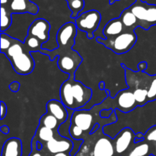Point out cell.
Segmentation results:
<instances>
[{
	"label": "cell",
	"instance_id": "obj_1",
	"mask_svg": "<svg viewBox=\"0 0 156 156\" xmlns=\"http://www.w3.org/2000/svg\"><path fill=\"white\" fill-rule=\"evenodd\" d=\"M78 28L74 21H69L62 24L56 35L57 47L50 50L43 49L41 53L49 56L50 61L58 57L57 66L59 70L69 76L76 74L83 61V58L73 47L76 44Z\"/></svg>",
	"mask_w": 156,
	"mask_h": 156
},
{
	"label": "cell",
	"instance_id": "obj_2",
	"mask_svg": "<svg viewBox=\"0 0 156 156\" xmlns=\"http://www.w3.org/2000/svg\"><path fill=\"white\" fill-rule=\"evenodd\" d=\"M92 96V89L82 81L76 80L75 75L69 76L59 88V99L70 110H82L91 101Z\"/></svg>",
	"mask_w": 156,
	"mask_h": 156
},
{
	"label": "cell",
	"instance_id": "obj_3",
	"mask_svg": "<svg viewBox=\"0 0 156 156\" xmlns=\"http://www.w3.org/2000/svg\"><path fill=\"white\" fill-rule=\"evenodd\" d=\"M101 110L94 105L89 110H75L71 117V124L79 127L83 132V139L91 135L93 128L98 123L100 127L115 123L118 120L115 111L109 118H102L100 116Z\"/></svg>",
	"mask_w": 156,
	"mask_h": 156
},
{
	"label": "cell",
	"instance_id": "obj_4",
	"mask_svg": "<svg viewBox=\"0 0 156 156\" xmlns=\"http://www.w3.org/2000/svg\"><path fill=\"white\" fill-rule=\"evenodd\" d=\"M15 72L20 75H28L33 72L35 61L31 52L24 42L13 38L12 44L4 53Z\"/></svg>",
	"mask_w": 156,
	"mask_h": 156
},
{
	"label": "cell",
	"instance_id": "obj_5",
	"mask_svg": "<svg viewBox=\"0 0 156 156\" xmlns=\"http://www.w3.org/2000/svg\"><path fill=\"white\" fill-rule=\"evenodd\" d=\"M126 85L130 90H141L148 94L149 102L156 100V74H150L145 71H134L124 64Z\"/></svg>",
	"mask_w": 156,
	"mask_h": 156
},
{
	"label": "cell",
	"instance_id": "obj_6",
	"mask_svg": "<svg viewBox=\"0 0 156 156\" xmlns=\"http://www.w3.org/2000/svg\"><path fill=\"white\" fill-rule=\"evenodd\" d=\"M106 90L108 96L100 104L96 105L97 108L101 111L112 109L114 111L118 110L123 113H128L139 106L133 92L129 87L119 91L114 97H111L109 90Z\"/></svg>",
	"mask_w": 156,
	"mask_h": 156
},
{
	"label": "cell",
	"instance_id": "obj_7",
	"mask_svg": "<svg viewBox=\"0 0 156 156\" xmlns=\"http://www.w3.org/2000/svg\"><path fill=\"white\" fill-rule=\"evenodd\" d=\"M96 40L117 55H122L132 50L136 44L138 37L135 30L127 29L117 36L108 38L106 39L98 38Z\"/></svg>",
	"mask_w": 156,
	"mask_h": 156
},
{
	"label": "cell",
	"instance_id": "obj_8",
	"mask_svg": "<svg viewBox=\"0 0 156 156\" xmlns=\"http://www.w3.org/2000/svg\"><path fill=\"white\" fill-rule=\"evenodd\" d=\"M128 8L138 19L139 27L148 31L156 25V4L135 0Z\"/></svg>",
	"mask_w": 156,
	"mask_h": 156
},
{
	"label": "cell",
	"instance_id": "obj_9",
	"mask_svg": "<svg viewBox=\"0 0 156 156\" xmlns=\"http://www.w3.org/2000/svg\"><path fill=\"white\" fill-rule=\"evenodd\" d=\"M102 15L96 9H91L80 13L75 18V24L78 30L87 34L89 39L94 38V33L99 28Z\"/></svg>",
	"mask_w": 156,
	"mask_h": 156
},
{
	"label": "cell",
	"instance_id": "obj_10",
	"mask_svg": "<svg viewBox=\"0 0 156 156\" xmlns=\"http://www.w3.org/2000/svg\"><path fill=\"white\" fill-rule=\"evenodd\" d=\"M136 133L129 127H126L119 132L113 139L116 156H125L133 146L135 143Z\"/></svg>",
	"mask_w": 156,
	"mask_h": 156
},
{
	"label": "cell",
	"instance_id": "obj_11",
	"mask_svg": "<svg viewBox=\"0 0 156 156\" xmlns=\"http://www.w3.org/2000/svg\"><path fill=\"white\" fill-rule=\"evenodd\" d=\"M74 147V142L71 139L59 135H56L52 140L43 145V150L50 154L60 152H71Z\"/></svg>",
	"mask_w": 156,
	"mask_h": 156
},
{
	"label": "cell",
	"instance_id": "obj_12",
	"mask_svg": "<svg viewBox=\"0 0 156 156\" xmlns=\"http://www.w3.org/2000/svg\"><path fill=\"white\" fill-rule=\"evenodd\" d=\"M50 24L49 21L45 18H38L34 20L30 24L27 35L35 37L44 44L50 40Z\"/></svg>",
	"mask_w": 156,
	"mask_h": 156
},
{
	"label": "cell",
	"instance_id": "obj_13",
	"mask_svg": "<svg viewBox=\"0 0 156 156\" xmlns=\"http://www.w3.org/2000/svg\"><path fill=\"white\" fill-rule=\"evenodd\" d=\"M12 14H30L35 15L39 12V7L30 0H10L9 6H5Z\"/></svg>",
	"mask_w": 156,
	"mask_h": 156
},
{
	"label": "cell",
	"instance_id": "obj_14",
	"mask_svg": "<svg viewBox=\"0 0 156 156\" xmlns=\"http://www.w3.org/2000/svg\"><path fill=\"white\" fill-rule=\"evenodd\" d=\"M47 112L58 119L61 124L68 119L69 112L66 106L61 102L60 99H50L46 105Z\"/></svg>",
	"mask_w": 156,
	"mask_h": 156
},
{
	"label": "cell",
	"instance_id": "obj_15",
	"mask_svg": "<svg viewBox=\"0 0 156 156\" xmlns=\"http://www.w3.org/2000/svg\"><path fill=\"white\" fill-rule=\"evenodd\" d=\"M22 142L19 138H9L2 145L1 156H22Z\"/></svg>",
	"mask_w": 156,
	"mask_h": 156
},
{
	"label": "cell",
	"instance_id": "obj_16",
	"mask_svg": "<svg viewBox=\"0 0 156 156\" xmlns=\"http://www.w3.org/2000/svg\"><path fill=\"white\" fill-rule=\"evenodd\" d=\"M127 30L124 24L122 22L121 19L119 18H113L108 21V22L105 24V28L103 30V34L106 38H111V37L117 36V35H120V34L123 33Z\"/></svg>",
	"mask_w": 156,
	"mask_h": 156
},
{
	"label": "cell",
	"instance_id": "obj_17",
	"mask_svg": "<svg viewBox=\"0 0 156 156\" xmlns=\"http://www.w3.org/2000/svg\"><path fill=\"white\" fill-rule=\"evenodd\" d=\"M58 134H59L58 130H53L48 127L38 125L34 136L32 138L31 140L35 141V142H40L43 145H44L47 142L52 140Z\"/></svg>",
	"mask_w": 156,
	"mask_h": 156
},
{
	"label": "cell",
	"instance_id": "obj_18",
	"mask_svg": "<svg viewBox=\"0 0 156 156\" xmlns=\"http://www.w3.org/2000/svg\"><path fill=\"white\" fill-rule=\"evenodd\" d=\"M152 155L150 144L145 140L134 143L130 151L125 156H150Z\"/></svg>",
	"mask_w": 156,
	"mask_h": 156
},
{
	"label": "cell",
	"instance_id": "obj_19",
	"mask_svg": "<svg viewBox=\"0 0 156 156\" xmlns=\"http://www.w3.org/2000/svg\"><path fill=\"white\" fill-rule=\"evenodd\" d=\"M120 18L121 19L122 22L124 24L126 28L136 30V28L139 27L138 19L129 8H126L121 12Z\"/></svg>",
	"mask_w": 156,
	"mask_h": 156
},
{
	"label": "cell",
	"instance_id": "obj_20",
	"mask_svg": "<svg viewBox=\"0 0 156 156\" xmlns=\"http://www.w3.org/2000/svg\"><path fill=\"white\" fill-rule=\"evenodd\" d=\"M39 125H41L45 127H48V128H52L53 130H59L61 123L58 121V119L55 116L46 112V113H44L40 118Z\"/></svg>",
	"mask_w": 156,
	"mask_h": 156
},
{
	"label": "cell",
	"instance_id": "obj_21",
	"mask_svg": "<svg viewBox=\"0 0 156 156\" xmlns=\"http://www.w3.org/2000/svg\"><path fill=\"white\" fill-rule=\"evenodd\" d=\"M12 24V14L5 6H1V32H5Z\"/></svg>",
	"mask_w": 156,
	"mask_h": 156
},
{
	"label": "cell",
	"instance_id": "obj_22",
	"mask_svg": "<svg viewBox=\"0 0 156 156\" xmlns=\"http://www.w3.org/2000/svg\"><path fill=\"white\" fill-rule=\"evenodd\" d=\"M68 7L71 11V18L75 19L85 9V0H66Z\"/></svg>",
	"mask_w": 156,
	"mask_h": 156
},
{
	"label": "cell",
	"instance_id": "obj_23",
	"mask_svg": "<svg viewBox=\"0 0 156 156\" xmlns=\"http://www.w3.org/2000/svg\"><path fill=\"white\" fill-rule=\"evenodd\" d=\"M24 43L31 53L32 52H41V53L42 52L43 44L40 41L39 39L35 37L27 35Z\"/></svg>",
	"mask_w": 156,
	"mask_h": 156
},
{
	"label": "cell",
	"instance_id": "obj_24",
	"mask_svg": "<svg viewBox=\"0 0 156 156\" xmlns=\"http://www.w3.org/2000/svg\"><path fill=\"white\" fill-rule=\"evenodd\" d=\"M12 41H13L12 37L5 32H1V47H0L1 53H4L12 45Z\"/></svg>",
	"mask_w": 156,
	"mask_h": 156
},
{
	"label": "cell",
	"instance_id": "obj_25",
	"mask_svg": "<svg viewBox=\"0 0 156 156\" xmlns=\"http://www.w3.org/2000/svg\"><path fill=\"white\" fill-rule=\"evenodd\" d=\"M144 140L149 144L156 143V125H153L147 129L144 134Z\"/></svg>",
	"mask_w": 156,
	"mask_h": 156
},
{
	"label": "cell",
	"instance_id": "obj_26",
	"mask_svg": "<svg viewBox=\"0 0 156 156\" xmlns=\"http://www.w3.org/2000/svg\"><path fill=\"white\" fill-rule=\"evenodd\" d=\"M8 106L4 101H1L0 102V119L3 120L7 116Z\"/></svg>",
	"mask_w": 156,
	"mask_h": 156
},
{
	"label": "cell",
	"instance_id": "obj_27",
	"mask_svg": "<svg viewBox=\"0 0 156 156\" xmlns=\"http://www.w3.org/2000/svg\"><path fill=\"white\" fill-rule=\"evenodd\" d=\"M31 151L30 152L28 156H45L46 155V151L44 150H37V149L36 146L34 145H31Z\"/></svg>",
	"mask_w": 156,
	"mask_h": 156
},
{
	"label": "cell",
	"instance_id": "obj_28",
	"mask_svg": "<svg viewBox=\"0 0 156 156\" xmlns=\"http://www.w3.org/2000/svg\"><path fill=\"white\" fill-rule=\"evenodd\" d=\"M114 112V110H112V109H110V110H103L101 111L100 116L102 118H109Z\"/></svg>",
	"mask_w": 156,
	"mask_h": 156
},
{
	"label": "cell",
	"instance_id": "obj_29",
	"mask_svg": "<svg viewBox=\"0 0 156 156\" xmlns=\"http://www.w3.org/2000/svg\"><path fill=\"white\" fill-rule=\"evenodd\" d=\"M148 63L146 61H141L138 64V70L140 71H146L147 70Z\"/></svg>",
	"mask_w": 156,
	"mask_h": 156
},
{
	"label": "cell",
	"instance_id": "obj_30",
	"mask_svg": "<svg viewBox=\"0 0 156 156\" xmlns=\"http://www.w3.org/2000/svg\"><path fill=\"white\" fill-rule=\"evenodd\" d=\"M19 87H20V84L19 83L17 82V81H15V82H13L12 84H11L10 85H9V89L13 92L18 91V90H19Z\"/></svg>",
	"mask_w": 156,
	"mask_h": 156
},
{
	"label": "cell",
	"instance_id": "obj_31",
	"mask_svg": "<svg viewBox=\"0 0 156 156\" xmlns=\"http://www.w3.org/2000/svg\"><path fill=\"white\" fill-rule=\"evenodd\" d=\"M0 131H1V132L3 133V134L8 135L9 133L10 129H9V127L8 126V125H2L1 128H0Z\"/></svg>",
	"mask_w": 156,
	"mask_h": 156
},
{
	"label": "cell",
	"instance_id": "obj_32",
	"mask_svg": "<svg viewBox=\"0 0 156 156\" xmlns=\"http://www.w3.org/2000/svg\"><path fill=\"white\" fill-rule=\"evenodd\" d=\"M151 150H152V155L156 156V143L150 144Z\"/></svg>",
	"mask_w": 156,
	"mask_h": 156
},
{
	"label": "cell",
	"instance_id": "obj_33",
	"mask_svg": "<svg viewBox=\"0 0 156 156\" xmlns=\"http://www.w3.org/2000/svg\"><path fill=\"white\" fill-rule=\"evenodd\" d=\"M53 156H71L70 152H60L53 154Z\"/></svg>",
	"mask_w": 156,
	"mask_h": 156
},
{
	"label": "cell",
	"instance_id": "obj_34",
	"mask_svg": "<svg viewBox=\"0 0 156 156\" xmlns=\"http://www.w3.org/2000/svg\"><path fill=\"white\" fill-rule=\"evenodd\" d=\"M9 2L10 0H1V6H8Z\"/></svg>",
	"mask_w": 156,
	"mask_h": 156
},
{
	"label": "cell",
	"instance_id": "obj_35",
	"mask_svg": "<svg viewBox=\"0 0 156 156\" xmlns=\"http://www.w3.org/2000/svg\"><path fill=\"white\" fill-rule=\"evenodd\" d=\"M136 137L138 138V139H144V134L142 132L136 133Z\"/></svg>",
	"mask_w": 156,
	"mask_h": 156
},
{
	"label": "cell",
	"instance_id": "obj_36",
	"mask_svg": "<svg viewBox=\"0 0 156 156\" xmlns=\"http://www.w3.org/2000/svg\"><path fill=\"white\" fill-rule=\"evenodd\" d=\"M117 1H120V0H117Z\"/></svg>",
	"mask_w": 156,
	"mask_h": 156
}]
</instances>
